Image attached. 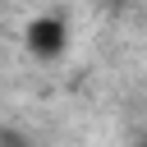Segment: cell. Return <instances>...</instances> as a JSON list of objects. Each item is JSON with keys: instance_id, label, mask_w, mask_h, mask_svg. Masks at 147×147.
Returning a JSON list of instances; mask_svg holds the SVG:
<instances>
[{"instance_id": "obj_1", "label": "cell", "mask_w": 147, "mask_h": 147, "mask_svg": "<svg viewBox=\"0 0 147 147\" xmlns=\"http://www.w3.org/2000/svg\"><path fill=\"white\" fill-rule=\"evenodd\" d=\"M23 41H28V51L37 60H60L64 46H69V28H64L60 14H37L28 23V32H23Z\"/></svg>"}, {"instance_id": "obj_2", "label": "cell", "mask_w": 147, "mask_h": 147, "mask_svg": "<svg viewBox=\"0 0 147 147\" xmlns=\"http://www.w3.org/2000/svg\"><path fill=\"white\" fill-rule=\"evenodd\" d=\"M0 147H37V138L14 129V124H0Z\"/></svg>"}]
</instances>
